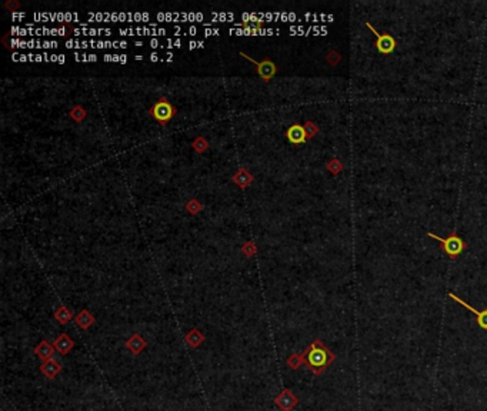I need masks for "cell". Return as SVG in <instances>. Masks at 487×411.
Masks as SVG:
<instances>
[{
    "label": "cell",
    "instance_id": "cell-1",
    "mask_svg": "<svg viewBox=\"0 0 487 411\" xmlns=\"http://www.w3.org/2000/svg\"><path fill=\"white\" fill-rule=\"evenodd\" d=\"M334 360L336 354L326 347L322 340L316 339L303 353L292 354L286 363L292 370H299L304 364L314 375H322Z\"/></svg>",
    "mask_w": 487,
    "mask_h": 411
},
{
    "label": "cell",
    "instance_id": "cell-2",
    "mask_svg": "<svg viewBox=\"0 0 487 411\" xmlns=\"http://www.w3.org/2000/svg\"><path fill=\"white\" fill-rule=\"evenodd\" d=\"M427 236L429 237H432V238H435V240H437L440 244H441V249H443V251L450 257V259H457L463 251L466 250L467 249V244H466V241L457 234L456 232H453L452 234H449L446 238L444 237H440V236H436L435 233H430V232H427Z\"/></svg>",
    "mask_w": 487,
    "mask_h": 411
},
{
    "label": "cell",
    "instance_id": "cell-3",
    "mask_svg": "<svg viewBox=\"0 0 487 411\" xmlns=\"http://www.w3.org/2000/svg\"><path fill=\"white\" fill-rule=\"evenodd\" d=\"M177 110L173 105L167 100V97H160L156 103L149 108V114L159 122L160 125H167L174 116H176Z\"/></svg>",
    "mask_w": 487,
    "mask_h": 411
},
{
    "label": "cell",
    "instance_id": "cell-4",
    "mask_svg": "<svg viewBox=\"0 0 487 411\" xmlns=\"http://www.w3.org/2000/svg\"><path fill=\"white\" fill-rule=\"evenodd\" d=\"M366 26H367V29H369L373 35H376V43H374V46H376V49H377L379 53L390 54L394 52V49H396V46H397V42L394 40V37H392L389 33H383V35L382 33H379V32L371 26V23H369V22H366Z\"/></svg>",
    "mask_w": 487,
    "mask_h": 411
},
{
    "label": "cell",
    "instance_id": "cell-5",
    "mask_svg": "<svg viewBox=\"0 0 487 411\" xmlns=\"http://www.w3.org/2000/svg\"><path fill=\"white\" fill-rule=\"evenodd\" d=\"M240 56H243V57H246L249 62H252L253 65H256V67H257V73H259V76H260L261 79L264 80V82H269L276 73H278V67H276V65L270 60V59H263L261 62H256V60H253L252 57H249L247 54L246 53H243V52H240Z\"/></svg>",
    "mask_w": 487,
    "mask_h": 411
},
{
    "label": "cell",
    "instance_id": "cell-6",
    "mask_svg": "<svg viewBox=\"0 0 487 411\" xmlns=\"http://www.w3.org/2000/svg\"><path fill=\"white\" fill-rule=\"evenodd\" d=\"M275 404L281 411H292L299 404V398L290 389H283L278 397H275Z\"/></svg>",
    "mask_w": 487,
    "mask_h": 411
},
{
    "label": "cell",
    "instance_id": "cell-7",
    "mask_svg": "<svg viewBox=\"0 0 487 411\" xmlns=\"http://www.w3.org/2000/svg\"><path fill=\"white\" fill-rule=\"evenodd\" d=\"M449 297L452 299V300H454L456 303H459V304H462L464 308H467L469 311H471L476 317H477V325L480 327V328H483V330H486L487 331V308H485V310H482V311H479V310H476L474 307H471L469 303H466L464 300H462L459 296H456L454 293H449Z\"/></svg>",
    "mask_w": 487,
    "mask_h": 411
},
{
    "label": "cell",
    "instance_id": "cell-8",
    "mask_svg": "<svg viewBox=\"0 0 487 411\" xmlns=\"http://www.w3.org/2000/svg\"><path fill=\"white\" fill-rule=\"evenodd\" d=\"M286 137L287 140L290 142L292 144H303L306 143L307 140V136H306V130H304V126L299 125V123H295L292 125L287 130H286Z\"/></svg>",
    "mask_w": 487,
    "mask_h": 411
},
{
    "label": "cell",
    "instance_id": "cell-9",
    "mask_svg": "<svg viewBox=\"0 0 487 411\" xmlns=\"http://www.w3.org/2000/svg\"><path fill=\"white\" fill-rule=\"evenodd\" d=\"M253 180H255L253 174H252L246 167H240V169L232 176V181H233L236 186H239L240 189H247V187L253 183Z\"/></svg>",
    "mask_w": 487,
    "mask_h": 411
},
{
    "label": "cell",
    "instance_id": "cell-10",
    "mask_svg": "<svg viewBox=\"0 0 487 411\" xmlns=\"http://www.w3.org/2000/svg\"><path fill=\"white\" fill-rule=\"evenodd\" d=\"M62 368H63V367H62V364H60L57 360L50 358V360L45 361V363L40 366V373L45 375L46 378L53 380L54 377H57V374L62 371Z\"/></svg>",
    "mask_w": 487,
    "mask_h": 411
},
{
    "label": "cell",
    "instance_id": "cell-11",
    "mask_svg": "<svg viewBox=\"0 0 487 411\" xmlns=\"http://www.w3.org/2000/svg\"><path fill=\"white\" fill-rule=\"evenodd\" d=\"M54 348L57 350V353H60L62 356L69 354V351L74 347V340L69 337V334L62 333L57 339L54 340Z\"/></svg>",
    "mask_w": 487,
    "mask_h": 411
},
{
    "label": "cell",
    "instance_id": "cell-12",
    "mask_svg": "<svg viewBox=\"0 0 487 411\" xmlns=\"http://www.w3.org/2000/svg\"><path fill=\"white\" fill-rule=\"evenodd\" d=\"M54 350H56L54 346H52L47 340H43L35 347V354L45 363V361H47L53 357Z\"/></svg>",
    "mask_w": 487,
    "mask_h": 411
},
{
    "label": "cell",
    "instance_id": "cell-13",
    "mask_svg": "<svg viewBox=\"0 0 487 411\" xmlns=\"http://www.w3.org/2000/svg\"><path fill=\"white\" fill-rule=\"evenodd\" d=\"M146 346H147L146 340L143 339L140 334H138V333H135L130 339L126 341V347L132 351L133 356H139L140 353L146 348Z\"/></svg>",
    "mask_w": 487,
    "mask_h": 411
},
{
    "label": "cell",
    "instance_id": "cell-14",
    "mask_svg": "<svg viewBox=\"0 0 487 411\" xmlns=\"http://www.w3.org/2000/svg\"><path fill=\"white\" fill-rule=\"evenodd\" d=\"M74 322H76V324H77L82 330H87L90 325L94 324L96 319H94V316H93L89 310L85 308V310L79 311V313L74 316Z\"/></svg>",
    "mask_w": 487,
    "mask_h": 411
},
{
    "label": "cell",
    "instance_id": "cell-15",
    "mask_svg": "<svg viewBox=\"0 0 487 411\" xmlns=\"http://www.w3.org/2000/svg\"><path fill=\"white\" fill-rule=\"evenodd\" d=\"M205 340H206L205 334L199 328H191L190 331L185 336V341L189 344V347H191V348H199Z\"/></svg>",
    "mask_w": 487,
    "mask_h": 411
},
{
    "label": "cell",
    "instance_id": "cell-16",
    "mask_svg": "<svg viewBox=\"0 0 487 411\" xmlns=\"http://www.w3.org/2000/svg\"><path fill=\"white\" fill-rule=\"evenodd\" d=\"M54 319L57 320V323H60V324H68L70 320H73V313L70 311L68 307L60 305V307L54 311Z\"/></svg>",
    "mask_w": 487,
    "mask_h": 411
},
{
    "label": "cell",
    "instance_id": "cell-17",
    "mask_svg": "<svg viewBox=\"0 0 487 411\" xmlns=\"http://www.w3.org/2000/svg\"><path fill=\"white\" fill-rule=\"evenodd\" d=\"M69 116L76 122V123H80V122H83L85 119H86V116H87V111H86V108H83V106H80V105H76V106H73L71 108V110H70V113H69Z\"/></svg>",
    "mask_w": 487,
    "mask_h": 411
},
{
    "label": "cell",
    "instance_id": "cell-18",
    "mask_svg": "<svg viewBox=\"0 0 487 411\" xmlns=\"http://www.w3.org/2000/svg\"><path fill=\"white\" fill-rule=\"evenodd\" d=\"M326 169L330 172L333 176H337V174H340L345 170V166H343L342 160L333 157V159H330V160L326 163Z\"/></svg>",
    "mask_w": 487,
    "mask_h": 411
},
{
    "label": "cell",
    "instance_id": "cell-19",
    "mask_svg": "<svg viewBox=\"0 0 487 411\" xmlns=\"http://www.w3.org/2000/svg\"><path fill=\"white\" fill-rule=\"evenodd\" d=\"M185 209H186V212L190 213L191 216H196L203 210V204H202L197 198H190V200L186 203Z\"/></svg>",
    "mask_w": 487,
    "mask_h": 411
},
{
    "label": "cell",
    "instance_id": "cell-20",
    "mask_svg": "<svg viewBox=\"0 0 487 411\" xmlns=\"http://www.w3.org/2000/svg\"><path fill=\"white\" fill-rule=\"evenodd\" d=\"M191 147L194 149L196 153H205V151L209 149V142H208L203 136H197V137L193 140Z\"/></svg>",
    "mask_w": 487,
    "mask_h": 411
},
{
    "label": "cell",
    "instance_id": "cell-21",
    "mask_svg": "<svg viewBox=\"0 0 487 411\" xmlns=\"http://www.w3.org/2000/svg\"><path fill=\"white\" fill-rule=\"evenodd\" d=\"M240 250H242V253H243L246 257H252V256H255L257 253V246H256L255 241L249 240V241L243 243V246H242Z\"/></svg>",
    "mask_w": 487,
    "mask_h": 411
},
{
    "label": "cell",
    "instance_id": "cell-22",
    "mask_svg": "<svg viewBox=\"0 0 487 411\" xmlns=\"http://www.w3.org/2000/svg\"><path fill=\"white\" fill-rule=\"evenodd\" d=\"M304 130H306V136H307V139H313L314 136L319 133V126L316 125L314 122H312V120H307V122L304 123Z\"/></svg>",
    "mask_w": 487,
    "mask_h": 411
},
{
    "label": "cell",
    "instance_id": "cell-23",
    "mask_svg": "<svg viewBox=\"0 0 487 411\" xmlns=\"http://www.w3.org/2000/svg\"><path fill=\"white\" fill-rule=\"evenodd\" d=\"M326 60H327V63H329V65H331V66H336V65H339V63H340V60H342V56H340V53H337L336 50H330V52L327 53V56H326Z\"/></svg>",
    "mask_w": 487,
    "mask_h": 411
},
{
    "label": "cell",
    "instance_id": "cell-24",
    "mask_svg": "<svg viewBox=\"0 0 487 411\" xmlns=\"http://www.w3.org/2000/svg\"><path fill=\"white\" fill-rule=\"evenodd\" d=\"M4 7L9 12H16L19 7H20V3L16 1V0H7V1H4Z\"/></svg>",
    "mask_w": 487,
    "mask_h": 411
},
{
    "label": "cell",
    "instance_id": "cell-25",
    "mask_svg": "<svg viewBox=\"0 0 487 411\" xmlns=\"http://www.w3.org/2000/svg\"><path fill=\"white\" fill-rule=\"evenodd\" d=\"M152 60H153V62H156V60H157V54H152Z\"/></svg>",
    "mask_w": 487,
    "mask_h": 411
}]
</instances>
